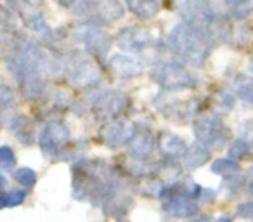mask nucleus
Instances as JSON below:
<instances>
[{"mask_svg":"<svg viewBox=\"0 0 253 222\" xmlns=\"http://www.w3.org/2000/svg\"><path fill=\"white\" fill-rule=\"evenodd\" d=\"M73 196L92 205H104L116 189L120 180L108 163L102 160H82L73 165Z\"/></svg>","mask_w":253,"mask_h":222,"instance_id":"obj_1","label":"nucleus"},{"mask_svg":"<svg viewBox=\"0 0 253 222\" xmlns=\"http://www.w3.org/2000/svg\"><path fill=\"white\" fill-rule=\"evenodd\" d=\"M177 11L184 23L207 33L213 44L227 39L229 26L213 0H177Z\"/></svg>","mask_w":253,"mask_h":222,"instance_id":"obj_2","label":"nucleus"},{"mask_svg":"<svg viewBox=\"0 0 253 222\" xmlns=\"http://www.w3.org/2000/svg\"><path fill=\"white\" fill-rule=\"evenodd\" d=\"M167 44H169L170 50L177 57H180L184 63L200 68L210 56L213 40L201 30L194 28L187 23H182L170 32Z\"/></svg>","mask_w":253,"mask_h":222,"instance_id":"obj_3","label":"nucleus"},{"mask_svg":"<svg viewBox=\"0 0 253 222\" xmlns=\"http://www.w3.org/2000/svg\"><path fill=\"white\" fill-rule=\"evenodd\" d=\"M151 78L165 90H184L198 84V78L180 63H160L151 70Z\"/></svg>","mask_w":253,"mask_h":222,"instance_id":"obj_4","label":"nucleus"},{"mask_svg":"<svg viewBox=\"0 0 253 222\" xmlns=\"http://www.w3.org/2000/svg\"><path fill=\"white\" fill-rule=\"evenodd\" d=\"M194 134L200 142L211 149V151H218L222 149L227 141L231 139V131L225 127L222 118L218 115H207L201 117L194 122Z\"/></svg>","mask_w":253,"mask_h":222,"instance_id":"obj_5","label":"nucleus"},{"mask_svg":"<svg viewBox=\"0 0 253 222\" xmlns=\"http://www.w3.org/2000/svg\"><path fill=\"white\" fill-rule=\"evenodd\" d=\"M40 149L45 158H56L63 155L64 148L70 142V131L61 122H49L40 134Z\"/></svg>","mask_w":253,"mask_h":222,"instance_id":"obj_6","label":"nucleus"},{"mask_svg":"<svg viewBox=\"0 0 253 222\" xmlns=\"http://www.w3.org/2000/svg\"><path fill=\"white\" fill-rule=\"evenodd\" d=\"M130 101L118 90H106L99 94L94 101V115L97 118H118L125 113Z\"/></svg>","mask_w":253,"mask_h":222,"instance_id":"obj_7","label":"nucleus"},{"mask_svg":"<svg viewBox=\"0 0 253 222\" xmlns=\"http://www.w3.org/2000/svg\"><path fill=\"white\" fill-rule=\"evenodd\" d=\"M135 132H137V127L132 122H128L126 118H115L102 129L101 137L108 148L118 149L123 144H128L135 135Z\"/></svg>","mask_w":253,"mask_h":222,"instance_id":"obj_8","label":"nucleus"},{"mask_svg":"<svg viewBox=\"0 0 253 222\" xmlns=\"http://www.w3.org/2000/svg\"><path fill=\"white\" fill-rule=\"evenodd\" d=\"M77 39L84 44L88 54L99 57V59L106 57V52H108L109 47H111V39H109V35L104 30L95 25H87L85 28H80L78 30Z\"/></svg>","mask_w":253,"mask_h":222,"instance_id":"obj_9","label":"nucleus"},{"mask_svg":"<svg viewBox=\"0 0 253 222\" xmlns=\"http://www.w3.org/2000/svg\"><path fill=\"white\" fill-rule=\"evenodd\" d=\"M118 47L126 52H142L144 49L151 47L155 44V37L148 28H125L116 35Z\"/></svg>","mask_w":253,"mask_h":222,"instance_id":"obj_10","label":"nucleus"},{"mask_svg":"<svg viewBox=\"0 0 253 222\" xmlns=\"http://www.w3.org/2000/svg\"><path fill=\"white\" fill-rule=\"evenodd\" d=\"M163 214L175 219H189L200 212V207L196 203V198L189 194H173L165 198L162 207Z\"/></svg>","mask_w":253,"mask_h":222,"instance_id":"obj_11","label":"nucleus"},{"mask_svg":"<svg viewBox=\"0 0 253 222\" xmlns=\"http://www.w3.org/2000/svg\"><path fill=\"white\" fill-rule=\"evenodd\" d=\"M128 144H130L128 155L134 160H142L144 162L155 151V139H153L151 132L146 131V129H142V131L137 129V132H135V135L132 137V141Z\"/></svg>","mask_w":253,"mask_h":222,"instance_id":"obj_12","label":"nucleus"},{"mask_svg":"<svg viewBox=\"0 0 253 222\" xmlns=\"http://www.w3.org/2000/svg\"><path fill=\"white\" fill-rule=\"evenodd\" d=\"M109 68L120 78H132V77H139L142 73L144 63L139 57L134 56H115L109 61Z\"/></svg>","mask_w":253,"mask_h":222,"instance_id":"obj_13","label":"nucleus"},{"mask_svg":"<svg viewBox=\"0 0 253 222\" xmlns=\"http://www.w3.org/2000/svg\"><path fill=\"white\" fill-rule=\"evenodd\" d=\"M160 148L162 153L165 155V158L169 160H180L184 158V155L187 153L189 146L186 144L182 137L175 134H170V132H163L162 137H160Z\"/></svg>","mask_w":253,"mask_h":222,"instance_id":"obj_14","label":"nucleus"},{"mask_svg":"<svg viewBox=\"0 0 253 222\" xmlns=\"http://www.w3.org/2000/svg\"><path fill=\"white\" fill-rule=\"evenodd\" d=\"M95 18L102 23H115L125 14V7L120 0H99L94 5Z\"/></svg>","mask_w":253,"mask_h":222,"instance_id":"obj_15","label":"nucleus"},{"mask_svg":"<svg viewBox=\"0 0 253 222\" xmlns=\"http://www.w3.org/2000/svg\"><path fill=\"white\" fill-rule=\"evenodd\" d=\"M99 80V71L95 68V64H92L90 61H84L78 66H75L71 70V82L77 87H87V85H94Z\"/></svg>","mask_w":253,"mask_h":222,"instance_id":"obj_16","label":"nucleus"},{"mask_svg":"<svg viewBox=\"0 0 253 222\" xmlns=\"http://www.w3.org/2000/svg\"><path fill=\"white\" fill-rule=\"evenodd\" d=\"M210 151L211 149L208 146H205L203 142L196 141L191 148H187V153L184 155V167L189 170H196L201 165L208 162L210 158Z\"/></svg>","mask_w":253,"mask_h":222,"instance_id":"obj_17","label":"nucleus"},{"mask_svg":"<svg viewBox=\"0 0 253 222\" xmlns=\"http://www.w3.org/2000/svg\"><path fill=\"white\" fill-rule=\"evenodd\" d=\"M11 132L18 137V141L21 144L30 146L35 141V131H33L32 122L26 117H21V115H18V117H14L11 120Z\"/></svg>","mask_w":253,"mask_h":222,"instance_id":"obj_18","label":"nucleus"},{"mask_svg":"<svg viewBox=\"0 0 253 222\" xmlns=\"http://www.w3.org/2000/svg\"><path fill=\"white\" fill-rule=\"evenodd\" d=\"M126 5L141 19H153L160 12L158 0H126Z\"/></svg>","mask_w":253,"mask_h":222,"instance_id":"obj_19","label":"nucleus"},{"mask_svg":"<svg viewBox=\"0 0 253 222\" xmlns=\"http://www.w3.org/2000/svg\"><path fill=\"white\" fill-rule=\"evenodd\" d=\"M229 16L236 19H245L253 14V0H222Z\"/></svg>","mask_w":253,"mask_h":222,"instance_id":"obj_20","label":"nucleus"},{"mask_svg":"<svg viewBox=\"0 0 253 222\" xmlns=\"http://www.w3.org/2000/svg\"><path fill=\"white\" fill-rule=\"evenodd\" d=\"M211 172L215 176H222V177H229V176H234V174H239V163L238 160L234 158H218L211 163Z\"/></svg>","mask_w":253,"mask_h":222,"instance_id":"obj_21","label":"nucleus"},{"mask_svg":"<svg viewBox=\"0 0 253 222\" xmlns=\"http://www.w3.org/2000/svg\"><path fill=\"white\" fill-rule=\"evenodd\" d=\"M234 90L243 101L253 106V77H241L234 84Z\"/></svg>","mask_w":253,"mask_h":222,"instance_id":"obj_22","label":"nucleus"},{"mask_svg":"<svg viewBox=\"0 0 253 222\" xmlns=\"http://www.w3.org/2000/svg\"><path fill=\"white\" fill-rule=\"evenodd\" d=\"M26 193L25 191H11V193H2L0 191V210L2 208H11V207H18L25 201Z\"/></svg>","mask_w":253,"mask_h":222,"instance_id":"obj_23","label":"nucleus"},{"mask_svg":"<svg viewBox=\"0 0 253 222\" xmlns=\"http://www.w3.org/2000/svg\"><path fill=\"white\" fill-rule=\"evenodd\" d=\"M250 151H252V146H250V142L246 141V139H236V141H232V144L229 146V156L234 160L246 158V156L250 155Z\"/></svg>","mask_w":253,"mask_h":222,"instance_id":"obj_24","label":"nucleus"},{"mask_svg":"<svg viewBox=\"0 0 253 222\" xmlns=\"http://www.w3.org/2000/svg\"><path fill=\"white\" fill-rule=\"evenodd\" d=\"M243 184H245V179H243L239 174H234V176L224 177V182H222V191H225L227 196H234L241 191Z\"/></svg>","mask_w":253,"mask_h":222,"instance_id":"obj_25","label":"nucleus"},{"mask_svg":"<svg viewBox=\"0 0 253 222\" xmlns=\"http://www.w3.org/2000/svg\"><path fill=\"white\" fill-rule=\"evenodd\" d=\"M12 177H14L16 182H19L25 187H33L37 182V174L33 172L28 167H23V169H18L12 172Z\"/></svg>","mask_w":253,"mask_h":222,"instance_id":"obj_26","label":"nucleus"},{"mask_svg":"<svg viewBox=\"0 0 253 222\" xmlns=\"http://www.w3.org/2000/svg\"><path fill=\"white\" fill-rule=\"evenodd\" d=\"M16 167V156L11 146H0V169L12 172Z\"/></svg>","mask_w":253,"mask_h":222,"instance_id":"obj_27","label":"nucleus"},{"mask_svg":"<svg viewBox=\"0 0 253 222\" xmlns=\"http://www.w3.org/2000/svg\"><path fill=\"white\" fill-rule=\"evenodd\" d=\"M14 104H16L14 92H12L7 85H0V113L12 109Z\"/></svg>","mask_w":253,"mask_h":222,"instance_id":"obj_28","label":"nucleus"},{"mask_svg":"<svg viewBox=\"0 0 253 222\" xmlns=\"http://www.w3.org/2000/svg\"><path fill=\"white\" fill-rule=\"evenodd\" d=\"M236 215L241 219H253V201H245L238 207Z\"/></svg>","mask_w":253,"mask_h":222,"instance_id":"obj_29","label":"nucleus"},{"mask_svg":"<svg viewBox=\"0 0 253 222\" xmlns=\"http://www.w3.org/2000/svg\"><path fill=\"white\" fill-rule=\"evenodd\" d=\"M215 196H217V193H215L213 189H201L200 200L203 201V203H210V201L215 200Z\"/></svg>","mask_w":253,"mask_h":222,"instance_id":"obj_30","label":"nucleus"},{"mask_svg":"<svg viewBox=\"0 0 253 222\" xmlns=\"http://www.w3.org/2000/svg\"><path fill=\"white\" fill-rule=\"evenodd\" d=\"M7 23H11V14H9V12L0 5V26L7 25Z\"/></svg>","mask_w":253,"mask_h":222,"instance_id":"obj_31","label":"nucleus"},{"mask_svg":"<svg viewBox=\"0 0 253 222\" xmlns=\"http://www.w3.org/2000/svg\"><path fill=\"white\" fill-rule=\"evenodd\" d=\"M248 193L253 194V167L250 169V182H248Z\"/></svg>","mask_w":253,"mask_h":222,"instance_id":"obj_32","label":"nucleus"},{"mask_svg":"<svg viewBox=\"0 0 253 222\" xmlns=\"http://www.w3.org/2000/svg\"><path fill=\"white\" fill-rule=\"evenodd\" d=\"M5 186H7V179L4 176H0V191H4Z\"/></svg>","mask_w":253,"mask_h":222,"instance_id":"obj_33","label":"nucleus"},{"mask_svg":"<svg viewBox=\"0 0 253 222\" xmlns=\"http://www.w3.org/2000/svg\"><path fill=\"white\" fill-rule=\"evenodd\" d=\"M57 2H59V4H63V5H73L77 0H57Z\"/></svg>","mask_w":253,"mask_h":222,"instance_id":"obj_34","label":"nucleus"},{"mask_svg":"<svg viewBox=\"0 0 253 222\" xmlns=\"http://www.w3.org/2000/svg\"><path fill=\"white\" fill-rule=\"evenodd\" d=\"M252 70H253V59H252Z\"/></svg>","mask_w":253,"mask_h":222,"instance_id":"obj_35","label":"nucleus"}]
</instances>
